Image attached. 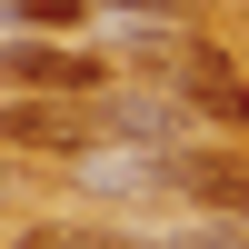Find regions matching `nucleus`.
<instances>
[{
  "label": "nucleus",
  "instance_id": "nucleus-1",
  "mask_svg": "<svg viewBox=\"0 0 249 249\" xmlns=\"http://www.w3.org/2000/svg\"><path fill=\"white\" fill-rule=\"evenodd\" d=\"M0 150H30V160H90L100 150V110L90 100H60V90H20L0 110Z\"/></svg>",
  "mask_w": 249,
  "mask_h": 249
},
{
  "label": "nucleus",
  "instance_id": "nucleus-2",
  "mask_svg": "<svg viewBox=\"0 0 249 249\" xmlns=\"http://www.w3.org/2000/svg\"><path fill=\"white\" fill-rule=\"evenodd\" d=\"M0 80H10V90L90 100V90H110V60H90V50H50V40H0Z\"/></svg>",
  "mask_w": 249,
  "mask_h": 249
},
{
  "label": "nucleus",
  "instance_id": "nucleus-3",
  "mask_svg": "<svg viewBox=\"0 0 249 249\" xmlns=\"http://www.w3.org/2000/svg\"><path fill=\"white\" fill-rule=\"evenodd\" d=\"M160 179H179V190H190L199 210H219V219H249V170H239V160H219V150H190V160H170Z\"/></svg>",
  "mask_w": 249,
  "mask_h": 249
},
{
  "label": "nucleus",
  "instance_id": "nucleus-4",
  "mask_svg": "<svg viewBox=\"0 0 249 249\" xmlns=\"http://www.w3.org/2000/svg\"><path fill=\"white\" fill-rule=\"evenodd\" d=\"M100 130H130V140H190L199 110H190V100H110V110H100Z\"/></svg>",
  "mask_w": 249,
  "mask_h": 249
},
{
  "label": "nucleus",
  "instance_id": "nucleus-5",
  "mask_svg": "<svg viewBox=\"0 0 249 249\" xmlns=\"http://www.w3.org/2000/svg\"><path fill=\"white\" fill-rule=\"evenodd\" d=\"M190 110L219 120V130H249V80L239 70H190Z\"/></svg>",
  "mask_w": 249,
  "mask_h": 249
},
{
  "label": "nucleus",
  "instance_id": "nucleus-6",
  "mask_svg": "<svg viewBox=\"0 0 249 249\" xmlns=\"http://www.w3.org/2000/svg\"><path fill=\"white\" fill-rule=\"evenodd\" d=\"M10 249H150V239H120V230H70V219H40V230H20Z\"/></svg>",
  "mask_w": 249,
  "mask_h": 249
},
{
  "label": "nucleus",
  "instance_id": "nucleus-7",
  "mask_svg": "<svg viewBox=\"0 0 249 249\" xmlns=\"http://www.w3.org/2000/svg\"><path fill=\"white\" fill-rule=\"evenodd\" d=\"M190 249H249V219H230V230H190Z\"/></svg>",
  "mask_w": 249,
  "mask_h": 249
}]
</instances>
